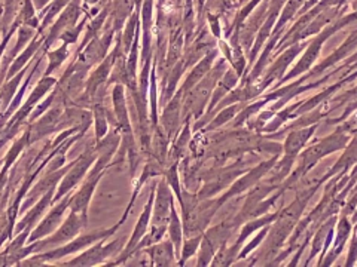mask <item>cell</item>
<instances>
[{
  "label": "cell",
  "mask_w": 357,
  "mask_h": 267,
  "mask_svg": "<svg viewBox=\"0 0 357 267\" xmlns=\"http://www.w3.org/2000/svg\"><path fill=\"white\" fill-rule=\"evenodd\" d=\"M113 104H115V112H117L119 128L125 132H130V121L127 116V107H125L122 85H117L113 89Z\"/></svg>",
  "instance_id": "9c48e42d"
},
{
  "label": "cell",
  "mask_w": 357,
  "mask_h": 267,
  "mask_svg": "<svg viewBox=\"0 0 357 267\" xmlns=\"http://www.w3.org/2000/svg\"><path fill=\"white\" fill-rule=\"evenodd\" d=\"M112 155H113V153H109V152L101 153V156H100L99 160H97L96 168H94V169L91 171V173H90V175H88V178H87V181H85V184H83V186L78 190V193H76L75 196H70L69 208H70L72 211L79 212V214H82V216L87 217L90 200H91V198H92L94 190H96L97 183H99L100 178H101L103 169L108 166V162H109V159H110Z\"/></svg>",
  "instance_id": "7a4b0ae2"
},
{
  "label": "cell",
  "mask_w": 357,
  "mask_h": 267,
  "mask_svg": "<svg viewBox=\"0 0 357 267\" xmlns=\"http://www.w3.org/2000/svg\"><path fill=\"white\" fill-rule=\"evenodd\" d=\"M97 147L96 148H88V150L81 155L76 160L75 164L72 165V168L67 171L66 175H65V180H63V183L60 184L58 190L56 191L54 195V202H58L61 198H65L69 191L76 187L79 184V181L83 178V175L87 174V171L90 169V166L92 165L94 160H96L97 157Z\"/></svg>",
  "instance_id": "3957f363"
},
{
  "label": "cell",
  "mask_w": 357,
  "mask_h": 267,
  "mask_svg": "<svg viewBox=\"0 0 357 267\" xmlns=\"http://www.w3.org/2000/svg\"><path fill=\"white\" fill-rule=\"evenodd\" d=\"M170 233H172V238H173L174 243L177 245V248H178V245H181V239H182V232H181V221H178V218H177L174 211L172 212Z\"/></svg>",
  "instance_id": "e0dca14e"
},
{
  "label": "cell",
  "mask_w": 357,
  "mask_h": 267,
  "mask_svg": "<svg viewBox=\"0 0 357 267\" xmlns=\"http://www.w3.org/2000/svg\"><path fill=\"white\" fill-rule=\"evenodd\" d=\"M67 58V46L65 45L61 49H57L56 52H51L49 53V64H48V69L45 71V76H49V74L54 71L57 67L61 66V62Z\"/></svg>",
  "instance_id": "5bb4252c"
},
{
  "label": "cell",
  "mask_w": 357,
  "mask_h": 267,
  "mask_svg": "<svg viewBox=\"0 0 357 267\" xmlns=\"http://www.w3.org/2000/svg\"><path fill=\"white\" fill-rule=\"evenodd\" d=\"M38 48H39V44H36V42H35V44H31V46H30L26 52L21 53V55L14 61L13 66H10V69H9L8 74H6V78L10 79L13 76H15L17 73H19L21 70H23L24 66L27 64V61L31 58V55H33V52H35Z\"/></svg>",
  "instance_id": "4fadbf2b"
},
{
  "label": "cell",
  "mask_w": 357,
  "mask_h": 267,
  "mask_svg": "<svg viewBox=\"0 0 357 267\" xmlns=\"http://www.w3.org/2000/svg\"><path fill=\"white\" fill-rule=\"evenodd\" d=\"M108 134V116L106 110L101 107H96V140L97 143Z\"/></svg>",
  "instance_id": "9a60e30c"
},
{
  "label": "cell",
  "mask_w": 357,
  "mask_h": 267,
  "mask_svg": "<svg viewBox=\"0 0 357 267\" xmlns=\"http://www.w3.org/2000/svg\"><path fill=\"white\" fill-rule=\"evenodd\" d=\"M210 62H212V57L204 60V61H203L201 64H199V66L192 71V74H189V78H188V80H186V83H185V88H191L195 82H198V79H201L203 74L208 70Z\"/></svg>",
  "instance_id": "2e32d148"
},
{
  "label": "cell",
  "mask_w": 357,
  "mask_h": 267,
  "mask_svg": "<svg viewBox=\"0 0 357 267\" xmlns=\"http://www.w3.org/2000/svg\"><path fill=\"white\" fill-rule=\"evenodd\" d=\"M54 195H56V189H51L49 191H47V193L42 196V200L39 202V204H36V207L31 209L27 214V216L18 223L15 232L19 233V232H23L24 229H31V227H33V224L40 218V216H42V214H44V211L49 207L52 199H54Z\"/></svg>",
  "instance_id": "ba28073f"
},
{
  "label": "cell",
  "mask_w": 357,
  "mask_h": 267,
  "mask_svg": "<svg viewBox=\"0 0 357 267\" xmlns=\"http://www.w3.org/2000/svg\"><path fill=\"white\" fill-rule=\"evenodd\" d=\"M27 144H30V143H28V132H26L23 137L19 138V140H18L17 143H14L13 148H10V150L8 152V155H6L5 160H3L5 166H3L2 173H6V171L10 168V165H13V164L15 162V159L19 156L21 150H24V147H26Z\"/></svg>",
  "instance_id": "7c38bea8"
},
{
  "label": "cell",
  "mask_w": 357,
  "mask_h": 267,
  "mask_svg": "<svg viewBox=\"0 0 357 267\" xmlns=\"http://www.w3.org/2000/svg\"><path fill=\"white\" fill-rule=\"evenodd\" d=\"M2 164H3V162H0V165H2Z\"/></svg>",
  "instance_id": "ffe728a7"
},
{
  "label": "cell",
  "mask_w": 357,
  "mask_h": 267,
  "mask_svg": "<svg viewBox=\"0 0 357 267\" xmlns=\"http://www.w3.org/2000/svg\"><path fill=\"white\" fill-rule=\"evenodd\" d=\"M170 204H172L170 191L165 187L164 183H161L158 189V195H156L155 209H153V226L165 227L167 221H169Z\"/></svg>",
  "instance_id": "52a82bcc"
},
{
  "label": "cell",
  "mask_w": 357,
  "mask_h": 267,
  "mask_svg": "<svg viewBox=\"0 0 357 267\" xmlns=\"http://www.w3.org/2000/svg\"><path fill=\"white\" fill-rule=\"evenodd\" d=\"M149 252L152 254L153 263L156 266H169L173 261V247L170 242L153 245V248H151Z\"/></svg>",
  "instance_id": "30bf717a"
},
{
  "label": "cell",
  "mask_w": 357,
  "mask_h": 267,
  "mask_svg": "<svg viewBox=\"0 0 357 267\" xmlns=\"http://www.w3.org/2000/svg\"><path fill=\"white\" fill-rule=\"evenodd\" d=\"M104 239L99 241L96 247L88 248L85 252L78 255L76 259H73L67 263H60V266H96V264H101L106 261V259L112 257V255L119 250V247L122 245V239H117L110 243H104Z\"/></svg>",
  "instance_id": "277c9868"
},
{
  "label": "cell",
  "mask_w": 357,
  "mask_h": 267,
  "mask_svg": "<svg viewBox=\"0 0 357 267\" xmlns=\"http://www.w3.org/2000/svg\"><path fill=\"white\" fill-rule=\"evenodd\" d=\"M124 220H125V217L119 223L115 224V226L110 227V229H104V230H99V232H94V233L82 234V236H79L76 239H72L70 242H67L65 245H60L58 248L49 250V251H47L44 254H39V255H33V259H28V260L19 263V264L21 266H42V264L54 261V260H58V259H65L70 254H75L81 250H85V248L91 247L92 243H97L101 239L109 238L110 234H113L115 232L119 229V226L124 223Z\"/></svg>",
  "instance_id": "6da1fadb"
},
{
  "label": "cell",
  "mask_w": 357,
  "mask_h": 267,
  "mask_svg": "<svg viewBox=\"0 0 357 267\" xmlns=\"http://www.w3.org/2000/svg\"><path fill=\"white\" fill-rule=\"evenodd\" d=\"M115 55H117V51H115L110 57L104 60L96 69V71H92V74L87 80V97H92V95H96L101 85L106 83L109 73L113 67V62L117 61V57Z\"/></svg>",
  "instance_id": "8992f818"
},
{
  "label": "cell",
  "mask_w": 357,
  "mask_h": 267,
  "mask_svg": "<svg viewBox=\"0 0 357 267\" xmlns=\"http://www.w3.org/2000/svg\"><path fill=\"white\" fill-rule=\"evenodd\" d=\"M24 73H26V69L21 70L19 73H17L15 78L13 80L9 79V82L5 83L3 88L0 89V104H2V110H6L9 104H10V101H13V97L15 95L18 83H19L21 79H23Z\"/></svg>",
  "instance_id": "8fae6325"
},
{
  "label": "cell",
  "mask_w": 357,
  "mask_h": 267,
  "mask_svg": "<svg viewBox=\"0 0 357 267\" xmlns=\"http://www.w3.org/2000/svg\"><path fill=\"white\" fill-rule=\"evenodd\" d=\"M0 110H2V104H0Z\"/></svg>",
  "instance_id": "d6986e66"
},
{
  "label": "cell",
  "mask_w": 357,
  "mask_h": 267,
  "mask_svg": "<svg viewBox=\"0 0 357 267\" xmlns=\"http://www.w3.org/2000/svg\"><path fill=\"white\" fill-rule=\"evenodd\" d=\"M198 242H199V238H197V239H191L189 242H186L185 248H183V255H182L183 259H182V260H186V259L189 257V255H192V254L195 252Z\"/></svg>",
  "instance_id": "ac0fdd59"
},
{
  "label": "cell",
  "mask_w": 357,
  "mask_h": 267,
  "mask_svg": "<svg viewBox=\"0 0 357 267\" xmlns=\"http://www.w3.org/2000/svg\"><path fill=\"white\" fill-rule=\"evenodd\" d=\"M69 200H70V196H66L65 199L61 198L60 204H57V207L52 208L51 212L44 218V221H42L39 226L33 232H31V234L28 236L30 243L35 241H39V239H44L45 236H48V234H51L60 226V221H61L63 216H65L66 209L69 208Z\"/></svg>",
  "instance_id": "5b68a950"
}]
</instances>
